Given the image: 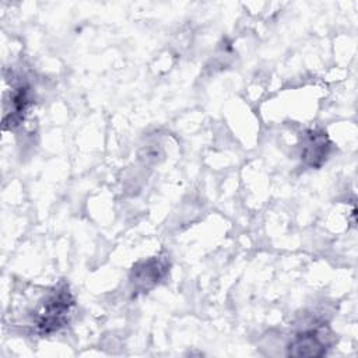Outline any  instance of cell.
Masks as SVG:
<instances>
[{
  "instance_id": "3957f363",
  "label": "cell",
  "mask_w": 358,
  "mask_h": 358,
  "mask_svg": "<svg viewBox=\"0 0 358 358\" xmlns=\"http://www.w3.org/2000/svg\"><path fill=\"white\" fill-rule=\"evenodd\" d=\"M327 150H329V143L326 136L323 133L312 131L310 134H308V138L305 141L302 157L306 159L309 165L316 166L323 162V159L327 155Z\"/></svg>"
},
{
  "instance_id": "6da1fadb",
  "label": "cell",
  "mask_w": 358,
  "mask_h": 358,
  "mask_svg": "<svg viewBox=\"0 0 358 358\" xmlns=\"http://www.w3.org/2000/svg\"><path fill=\"white\" fill-rule=\"evenodd\" d=\"M73 306V298L66 288L52 291L39 306L35 324L41 334H48L59 330L67 322L69 312Z\"/></svg>"
},
{
  "instance_id": "7a4b0ae2",
  "label": "cell",
  "mask_w": 358,
  "mask_h": 358,
  "mask_svg": "<svg viewBox=\"0 0 358 358\" xmlns=\"http://www.w3.org/2000/svg\"><path fill=\"white\" fill-rule=\"evenodd\" d=\"M327 336L319 330H308L294 338L288 347L292 357H320L326 354Z\"/></svg>"
}]
</instances>
